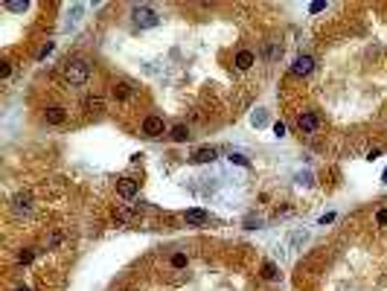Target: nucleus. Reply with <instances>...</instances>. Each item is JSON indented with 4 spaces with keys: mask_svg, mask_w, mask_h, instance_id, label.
<instances>
[{
    "mask_svg": "<svg viewBox=\"0 0 387 291\" xmlns=\"http://www.w3.org/2000/svg\"><path fill=\"white\" fill-rule=\"evenodd\" d=\"M61 76H64V82L70 87H82L87 85V79H90V64L84 61V58H67L64 64H61Z\"/></svg>",
    "mask_w": 387,
    "mask_h": 291,
    "instance_id": "obj_1",
    "label": "nucleus"
},
{
    "mask_svg": "<svg viewBox=\"0 0 387 291\" xmlns=\"http://www.w3.org/2000/svg\"><path fill=\"white\" fill-rule=\"evenodd\" d=\"M131 17H134V23L140 29H152V26L160 23V17H157V12H154L152 6H134V9H131Z\"/></svg>",
    "mask_w": 387,
    "mask_h": 291,
    "instance_id": "obj_2",
    "label": "nucleus"
},
{
    "mask_svg": "<svg viewBox=\"0 0 387 291\" xmlns=\"http://www.w3.org/2000/svg\"><path fill=\"white\" fill-rule=\"evenodd\" d=\"M143 137H149V140H157V137H163L166 134V125H163V117H157V114H149L146 120H143Z\"/></svg>",
    "mask_w": 387,
    "mask_h": 291,
    "instance_id": "obj_3",
    "label": "nucleus"
},
{
    "mask_svg": "<svg viewBox=\"0 0 387 291\" xmlns=\"http://www.w3.org/2000/svg\"><path fill=\"white\" fill-rule=\"evenodd\" d=\"M297 128L303 131V134H315L320 128V117L315 114V111H303L300 117H297Z\"/></svg>",
    "mask_w": 387,
    "mask_h": 291,
    "instance_id": "obj_4",
    "label": "nucleus"
},
{
    "mask_svg": "<svg viewBox=\"0 0 387 291\" xmlns=\"http://www.w3.org/2000/svg\"><path fill=\"white\" fill-rule=\"evenodd\" d=\"M137 189H140V184H137L134 178H119V181H117V192H119V198H125V201H131V198H134Z\"/></svg>",
    "mask_w": 387,
    "mask_h": 291,
    "instance_id": "obj_5",
    "label": "nucleus"
},
{
    "mask_svg": "<svg viewBox=\"0 0 387 291\" xmlns=\"http://www.w3.org/2000/svg\"><path fill=\"white\" fill-rule=\"evenodd\" d=\"M44 122H47V125H64V122H67V111H64L61 105H52V108L44 111Z\"/></svg>",
    "mask_w": 387,
    "mask_h": 291,
    "instance_id": "obj_6",
    "label": "nucleus"
},
{
    "mask_svg": "<svg viewBox=\"0 0 387 291\" xmlns=\"http://www.w3.org/2000/svg\"><path fill=\"white\" fill-rule=\"evenodd\" d=\"M312 70H315V58H312V55H297L294 64H291V73H294V76H309Z\"/></svg>",
    "mask_w": 387,
    "mask_h": 291,
    "instance_id": "obj_7",
    "label": "nucleus"
},
{
    "mask_svg": "<svg viewBox=\"0 0 387 291\" xmlns=\"http://www.w3.org/2000/svg\"><path fill=\"white\" fill-rule=\"evenodd\" d=\"M233 64H236V70H251L253 64H256V52L253 50H239L236 52V58H233Z\"/></svg>",
    "mask_w": 387,
    "mask_h": 291,
    "instance_id": "obj_8",
    "label": "nucleus"
},
{
    "mask_svg": "<svg viewBox=\"0 0 387 291\" xmlns=\"http://www.w3.org/2000/svg\"><path fill=\"white\" fill-rule=\"evenodd\" d=\"M12 210H15L17 216H29L32 213V198L23 195V192H17L15 198H12Z\"/></svg>",
    "mask_w": 387,
    "mask_h": 291,
    "instance_id": "obj_9",
    "label": "nucleus"
},
{
    "mask_svg": "<svg viewBox=\"0 0 387 291\" xmlns=\"http://www.w3.org/2000/svg\"><path fill=\"white\" fill-rule=\"evenodd\" d=\"M216 149H210V146H204V149H195L192 157H189V163H210V160H216Z\"/></svg>",
    "mask_w": 387,
    "mask_h": 291,
    "instance_id": "obj_10",
    "label": "nucleus"
},
{
    "mask_svg": "<svg viewBox=\"0 0 387 291\" xmlns=\"http://www.w3.org/2000/svg\"><path fill=\"white\" fill-rule=\"evenodd\" d=\"M184 219H186V224H192V227H201V224L210 222V213H204V210H186Z\"/></svg>",
    "mask_w": 387,
    "mask_h": 291,
    "instance_id": "obj_11",
    "label": "nucleus"
},
{
    "mask_svg": "<svg viewBox=\"0 0 387 291\" xmlns=\"http://www.w3.org/2000/svg\"><path fill=\"white\" fill-rule=\"evenodd\" d=\"M169 140H172V143H186V140H189V128H186L184 122L172 125V128H169Z\"/></svg>",
    "mask_w": 387,
    "mask_h": 291,
    "instance_id": "obj_12",
    "label": "nucleus"
},
{
    "mask_svg": "<svg viewBox=\"0 0 387 291\" xmlns=\"http://www.w3.org/2000/svg\"><path fill=\"white\" fill-rule=\"evenodd\" d=\"M84 111H87V114H102V111H105L102 96H87V99H84Z\"/></svg>",
    "mask_w": 387,
    "mask_h": 291,
    "instance_id": "obj_13",
    "label": "nucleus"
},
{
    "mask_svg": "<svg viewBox=\"0 0 387 291\" xmlns=\"http://www.w3.org/2000/svg\"><path fill=\"white\" fill-rule=\"evenodd\" d=\"M262 280H268V283H277V280H280V268H277L274 262H265V265H262Z\"/></svg>",
    "mask_w": 387,
    "mask_h": 291,
    "instance_id": "obj_14",
    "label": "nucleus"
},
{
    "mask_svg": "<svg viewBox=\"0 0 387 291\" xmlns=\"http://www.w3.org/2000/svg\"><path fill=\"white\" fill-rule=\"evenodd\" d=\"M111 93H114V99H119V102H122V99H128V96H131V85L119 82V85L111 87Z\"/></svg>",
    "mask_w": 387,
    "mask_h": 291,
    "instance_id": "obj_15",
    "label": "nucleus"
},
{
    "mask_svg": "<svg viewBox=\"0 0 387 291\" xmlns=\"http://www.w3.org/2000/svg\"><path fill=\"white\" fill-rule=\"evenodd\" d=\"M169 265H172L175 271H181V268H186V265H189V257H186V254H172Z\"/></svg>",
    "mask_w": 387,
    "mask_h": 291,
    "instance_id": "obj_16",
    "label": "nucleus"
},
{
    "mask_svg": "<svg viewBox=\"0 0 387 291\" xmlns=\"http://www.w3.org/2000/svg\"><path fill=\"white\" fill-rule=\"evenodd\" d=\"M3 6H6L9 12H26V9H29V3H26V0H6Z\"/></svg>",
    "mask_w": 387,
    "mask_h": 291,
    "instance_id": "obj_17",
    "label": "nucleus"
},
{
    "mask_svg": "<svg viewBox=\"0 0 387 291\" xmlns=\"http://www.w3.org/2000/svg\"><path fill=\"white\" fill-rule=\"evenodd\" d=\"M230 163H236V166H245V169H251V160H248L245 154H239V152H230Z\"/></svg>",
    "mask_w": 387,
    "mask_h": 291,
    "instance_id": "obj_18",
    "label": "nucleus"
},
{
    "mask_svg": "<svg viewBox=\"0 0 387 291\" xmlns=\"http://www.w3.org/2000/svg\"><path fill=\"white\" fill-rule=\"evenodd\" d=\"M32 259H35V251H32V248H23V251L17 254V262H20V265H29Z\"/></svg>",
    "mask_w": 387,
    "mask_h": 291,
    "instance_id": "obj_19",
    "label": "nucleus"
},
{
    "mask_svg": "<svg viewBox=\"0 0 387 291\" xmlns=\"http://www.w3.org/2000/svg\"><path fill=\"white\" fill-rule=\"evenodd\" d=\"M376 227H382V230L387 227V207H382V210H376Z\"/></svg>",
    "mask_w": 387,
    "mask_h": 291,
    "instance_id": "obj_20",
    "label": "nucleus"
},
{
    "mask_svg": "<svg viewBox=\"0 0 387 291\" xmlns=\"http://www.w3.org/2000/svg\"><path fill=\"white\" fill-rule=\"evenodd\" d=\"M265 55H268V61H274L277 55H283V47H280V44H268V50H265Z\"/></svg>",
    "mask_w": 387,
    "mask_h": 291,
    "instance_id": "obj_21",
    "label": "nucleus"
},
{
    "mask_svg": "<svg viewBox=\"0 0 387 291\" xmlns=\"http://www.w3.org/2000/svg\"><path fill=\"white\" fill-rule=\"evenodd\" d=\"M61 239H64V236H61V233H50V236H47V248H58V245H61Z\"/></svg>",
    "mask_w": 387,
    "mask_h": 291,
    "instance_id": "obj_22",
    "label": "nucleus"
},
{
    "mask_svg": "<svg viewBox=\"0 0 387 291\" xmlns=\"http://www.w3.org/2000/svg\"><path fill=\"white\" fill-rule=\"evenodd\" d=\"M9 76H12V64L3 58V61H0V79H9Z\"/></svg>",
    "mask_w": 387,
    "mask_h": 291,
    "instance_id": "obj_23",
    "label": "nucleus"
},
{
    "mask_svg": "<svg viewBox=\"0 0 387 291\" xmlns=\"http://www.w3.org/2000/svg\"><path fill=\"white\" fill-rule=\"evenodd\" d=\"M52 50H55V44H52V41H47V44H44V47L38 50V58H47V55H50Z\"/></svg>",
    "mask_w": 387,
    "mask_h": 291,
    "instance_id": "obj_24",
    "label": "nucleus"
},
{
    "mask_svg": "<svg viewBox=\"0 0 387 291\" xmlns=\"http://www.w3.org/2000/svg\"><path fill=\"white\" fill-rule=\"evenodd\" d=\"M245 227H248V230H256V227H262V222H259V219H245Z\"/></svg>",
    "mask_w": 387,
    "mask_h": 291,
    "instance_id": "obj_25",
    "label": "nucleus"
},
{
    "mask_svg": "<svg viewBox=\"0 0 387 291\" xmlns=\"http://www.w3.org/2000/svg\"><path fill=\"white\" fill-rule=\"evenodd\" d=\"M274 134H277V137H286V125H283V122H277V125H274Z\"/></svg>",
    "mask_w": 387,
    "mask_h": 291,
    "instance_id": "obj_26",
    "label": "nucleus"
},
{
    "mask_svg": "<svg viewBox=\"0 0 387 291\" xmlns=\"http://www.w3.org/2000/svg\"><path fill=\"white\" fill-rule=\"evenodd\" d=\"M15 291H32V289H29V286H17Z\"/></svg>",
    "mask_w": 387,
    "mask_h": 291,
    "instance_id": "obj_27",
    "label": "nucleus"
},
{
    "mask_svg": "<svg viewBox=\"0 0 387 291\" xmlns=\"http://www.w3.org/2000/svg\"><path fill=\"white\" fill-rule=\"evenodd\" d=\"M382 181H385V184H387V169H385V175H382Z\"/></svg>",
    "mask_w": 387,
    "mask_h": 291,
    "instance_id": "obj_28",
    "label": "nucleus"
}]
</instances>
